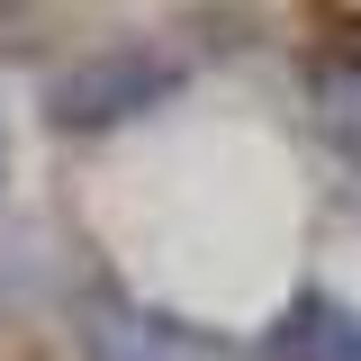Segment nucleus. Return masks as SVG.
I'll list each match as a JSON object with an SVG mask.
<instances>
[{
	"mask_svg": "<svg viewBox=\"0 0 361 361\" xmlns=\"http://www.w3.org/2000/svg\"><path fill=\"white\" fill-rule=\"evenodd\" d=\"M172 90H180V63L163 45H109V54L73 63L63 82L45 90V118L73 127V135H109L127 118H145V109H163Z\"/></svg>",
	"mask_w": 361,
	"mask_h": 361,
	"instance_id": "f257e3e1",
	"label": "nucleus"
},
{
	"mask_svg": "<svg viewBox=\"0 0 361 361\" xmlns=\"http://www.w3.org/2000/svg\"><path fill=\"white\" fill-rule=\"evenodd\" d=\"M82 343H90V361H235L217 334H199L180 316H154V307H127V298L90 307Z\"/></svg>",
	"mask_w": 361,
	"mask_h": 361,
	"instance_id": "f03ea898",
	"label": "nucleus"
},
{
	"mask_svg": "<svg viewBox=\"0 0 361 361\" xmlns=\"http://www.w3.org/2000/svg\"><path fill=\"white\" fill-rule=\"evenodd\" d=\"M271 353L280 361H361V307H343V298H298V307L280 316Z\"/></svg>",
	"mask_w": 361,
	"mask_h": 361,
	"instance_id": "7ed1b4c3",
	"label": "nucleus"
},
{
	"mask_svg": "<svg viewBox=\"0 0 361 361\" xmlns=\"http://www.w3.org/2000/svg\"><path fill=\"white\" fill-rule=\"evenodd\" d=\"M9 172H18V154H9V118H0V199H9Z\"/></svg>",
	"mask_w": 361,
	"mask_h": 361,
	"instance_id": "20e7f679",
	"label": "nucleus"
}]
</instances>
